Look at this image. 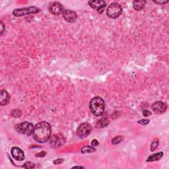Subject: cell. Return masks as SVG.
Masks as SVG:
<instances>
[{
    "label": "cell",
    "instance_id": "obj_29",
    "mask_svg": "<svg viewBox=\"0 0 169 169\" xmlns=\"http://www.w3.org/2000/svg\"><path fill=\"white\" fill-rule=\"evenodd\" d=\"M73 168H84L83 166H74Z\"/></svg>",
    "mask_w": 169,
    "mask_h": 169
},
{
    "label": "cell",
    "instance_id": "obj_15",
    "mask_svg": "<svg viewBox=\"0 0 169 169\" xmlns=\"http://www.w3.org/2000/svg\"><path fill=\"white\" fill-rule=\"evenodd\" d=\"M162 156H163V153H162V152H159V153H155V154L149 156V157L147 158V162H152V161H158V160L161 159Z\"/></svg>",
    "mask_w": 169,
    "mask_h": 169
},
{
    "label": "cell",
    "instance_id": "obj_5",
    "mask_svg": "<svg viewBox=\"0 0 169 169\" xmlns=\"http://www.w3.org/2000/svg\"><path fill=\"white\" fill-rule=\"evenodd\" d=\"M92 127L88 123H83L78 127L77 129V135L79 137L85 138L88 136L91 132Z\"/></svg>",
    "mask_w": 169,
    "mask_h": 169
},
{
    "label": "cell",
    "instance_id": "obj_1",
    "mask_svg": "<svg viewBox=\"0 0 169 169\" xmlns=\"http://www.w3.org/2000/svg\"><path fill=\"white\" fill-rule=\"evenodd\" d=\"M51 131V127L48 123L41 122L34 127L32 136L36 142L42 143L50 139Z\"/></svg>",
    "mask_w": 169,
    "mask_h": 169
},
{
    "label": "cell",
    "instance_id": "obj_11",
    "mask_svg": "<svg viewBox=\"0 0 169 169\" xmlns=\"http://www.w3.org/2000/svg\"><path fill=\"white\" fill-rule=\"evenodd\" d=\"M11 153L12 157H13L15 159L17 160V161H23V160L25 159V154H24V152L20 148L17 147H13L11 149Z\"/></svg>",
    "mask_w": 169,
    "mask_h": 169
},
{
    "label": "cell",
    "instance_id": "obj_3",
    "mask_svg": "<svg viewBox=\"0 0 169 169\" xmlns=\"http://www.w3.org/2000/svg\"><path fill=\"white\" fill-rule=\"evenodd\" d=\"M122 8L120 4L112 3L106 9V14L109 17L112 19L118 18L122 14Z\"/></svg>",
    "mask_w": 169,
    "mask_h": 169
},
{
    "label": "cell",
    "instance_id": "obj_19",
    "mask_svg": "<svg viewBox=\"0 0 169 169\" xmlns=\"http://www.w3.org/2000/svg\"><path fill=\"white\" fill-rule=\"evenodd\" d=\"M35 164L32 162H27L23 166V167L26 168H34Z\"/></svg>",
    "mask_w": 169,
    "mask_h": 169
},
{
    "label": "cell",
    "instance_id": "obj_17",
    "mask_svg": "<svg viewBox=\"0 0 169 169\" xmlns=\"http://www.w3.org/2000/svg\"><path fill=\"white\" fill-rule=\"evenodd\" d=\"M96 151V149L90 146H85L81 149V153H93Z\"/></svg>",
    "mask_w": 169,
    "mask_h": 169
},
{
    "label": "cell",
    "instance_id": "obj_21",
    "mask_svg": "<svg viewBox=\"0 0 169 169\" xmlns=\"http://www.w3.org/2000/svg\"><path fill=\"white\" fill-rule=\"evenodd\" d=\"M138 123L139 124H141L143 125H147L149 123V120H139V121H138Z\"/></svg>",
    "mask_w": 169,
    "mask_h": 169
},
{
    "label": "cell",
    "instance_id": "obj_2",
    "mask_svg": "<svg viewBox=\"0 0 169 169\" xmlns=\"http://www.w3.org/2000/svg\"><path fill=\"white\" fill-rule=\"evenodd\" d=\"M89 108L91 112L96 116H101L105 109L104 100L100 97H95L91 100Z\"/></svg>",
    "mask_w": 169,
    "mask_h": 169
},
{
    "label": "cell",
    "instance_id": "obj_25",
    "mask_svg": "<svg viewBox=\"0 0 169 169\" xmlns=\"http://www.w3.org/2000/svg\"><path fill=\"white\" fill-rule=\"evenodd\" d=\"M91 145H93V147L97 146V145H98V141H97V140L94 139V140H93V141H92V142H91Z\"/></svg>",
    "mask_w": 169,
    "mask_h": 169
},
{
    "label": "cell",
    "instance_id": "obj_24",
    "mask_svg": "<svg viewBox=\"0 0 169 169\" xmlns=\"http://www.w3.org/2000/svg\"><path fill=\"white\" fill-rule=\"evenodd\" d=\"M62 162H63V159H58L55 160V161H54V163L56 164H61Z\"/></svg>",
    "mask_w": 169,
    "mask_h": 169
},
{
    "label": "cell",
    "instance_id": "obj_23",
    "mask_svg": "<svg viewBox=\"0 0 169 169\" xmlns=\"http://www.w3.org/2000/svg\"><path fill=\"white\" fill-rule=\"evenodd\" d=\"M143 114L144 116H145V117H147V116H149L151 115V113L150 111L149 110H145L143 111Z\"/></svg>",
    "mask_w": 169,
    "mask_h": 169
},
{
    "label": "cell",
    "instance_id": "obj_27",
    "mask_svg": "<svg viewBox=\"0 0 169 169\" xmlns=\"http://www.w3.org/2000/svg\"><path fill=\"white\" fill-rule=\"evenodd\" d=\"M45 155H46V152H44V151H43V152L39 153L38 154L36 155L37 157H44V156H45Z\"/></svg>",
    "mask_w": 169,
    "mask_h": 169
},
{
    "label": "cell",
    "instance_id": "obj_13",
    "mask_svg": "<svg viewBox=\"0 0 169 169\" xmlns=\"http://www.w3.org/2000/svg\"><path fill=\"white\" fill-rule=\"evenodd\" d=\"M9 95L5 90H1L0 94V104L1 106H5L9 102Z\"/></svg>",
    "mask_w": 169,
    "mask_h": 169
},
{
    "label": "cell",
    "instance_id": "obj_26",
    "mask_svg": "<svg viewBox=\"0 0 169 169\" xmlns=\"http://www.w3.org/2000/svg\"><path fill=\"white\" fill-rule=\"evenodd\" d=\"M154 2L158 4H164L168 3V1H154Z\"/></svg>",
    "mask_w": 169,
    "mask_h": 169
},
{
    "label": "cell",
    "instance_id": "obj_28",
    "mask_svg": "<svg viewBox=\"0 0 169 169\" xmlns=\"http://www.w3.org/2000/svg\"><path fill=\"white\" fill-rule=\"evenodd\" d=\"M3 29H4V25H3V22L1 21V35L3 34Z\"/></svg>",
    "mask_w": 169,
    "mask_h": 169
},
{
    "label": "cell",
    "instance_id": "obj_18",
    "mask_svg": "<svg viewBox=\"0 0 169 169\" xmlns=\"http://www.w3.org/2000/svg\"><path fill=\"white\" fill-rule=\"evenodd\" d=\"M122 141V137L121 136H117V137H115L112 141V143L113 145H116L120 143V142Z\"/></svg>",
    "mask_w": 169,
    "mask_h": 169
},
{
    "label": "cell",
    "instance_id": "obj_4",
    "mask_svg": "<svg viewBox=\"0 0 169 169\" xmlns=\"http://www.w3.org/2000/svg\"><path fill=\"white\" fill-rule=\"evenodd\" d=\"M34 128L33 124L28 122H24L15 126V129L18 132L23 133V134H26L28 136L32 134Z\"/></svg>",
    "mask_w": 169,
    "mask_h": 169
},
{
    "label": "cell",
    "instance_id": "obj_10",
    "mask_svg": "<svg viewBox=\"0 0 169 169\" xmlns=\"http://www.w3.org/2000/svg\"><path fill=\"white\" fill-rule=\"evenodd\" d=\"M152 109L156 114H161L164 113L166 111V105L165 103L161 101H157L155 102L152 105Z\"/></svg>",
    "mask_w": 169,
    "mask_h": 169
},
{
    "label": "cell",
    "instance_id": "obj_8",
    "mask_svg": "<svg viewBox=\"0 0 169 169\" xmlns=\"http://www.w3.org/2000/svg\"><path fill=\"white\" fill-rule=\"evenodd\" d=\"M89 4L92 8L96 9L99 13L104 11L106 5V1H89Z\"/></svg>",
    "mask_w": 169,
    "mask_h": 169
},
{
    "label": "cell",
    "instance_id": "obj_20",
    "mask_svg": "<svg viewBox=\"0 0 169 169\" xmlns=\"http://www.w3.org/2000/svg\"><path fill=\"white\" fill-rule=\"evenodd\" d=\"M159 145V142L157 141H155L152 143V144H151V151H155L157 147Z\"/></svg>",
    "mask_w": 169,
    "mask_h": 169
},
{
    "label": "cell",
    "instance_id": "obj_6",
    "mask_svg": "<svg viewBox=\"0 0 169 169\" xmlns=\"http://www.w3.org/2000/svg\"><path fill=\"white\" fill-rule=\"evenodd\" d=\"M39 11H40V9L36 7H29L27 8L17 9H15L13 11V13L15 16L21 17L28 14L37 13L39 12Z\"/></svg>",
    "mask_w": 169,
    "mask_h": 169
},
{
    "label": "cell",
    "instance_id": "obj_7",
    "mask_svg": "<svg viewBox=\"0 0 169 169\" xmlns=\"http://www.w3.org/2000/svg\"><path fill=\"white\" fill-rule=\"evenodd\" d=\"M65 138L61 134H55L50 138V144L52 147L58 148L65 143Z\"/></svg>",
    "mask_w": 169,
    "mask_h": 169
},
{
    "label": "cell",
    "instance_id": "obj_14",
    "mask_svg": "<svg viewBox=\"0 0 169 169\" xmlns=\"http://www.w3.org/2000/svg\"><path fill=\"white\" fill-rule=\"evenodd\" d=\"M146 4L145 1H134L133 2V8L136 11H141L144 8Z\"/></svg>",
    "mask_w": 169,
    "mask_h": 169
},
{
    "label": "cell",
    "instance_id": "obj_22",
    "mask_svg": "<svg viewBox=\"0 0 169 169\" xmlns=\"http://www.w3.org/2000/svg\"><path fill=\"white\" fill-rule=\"evenodd\" d=\"M19 112H21L20 110H13L11 114L14 117H19V115L17 114V113H19Z\"/></svg>",
    "mask_w": 169,
    "mask_h": 169
},
{
    "label": "cell",
    "instance_id": "obj_9",
    "mask_svg": "<svg viewBox=\"0 0 169 169\" xmlns=\"http://www.w3.org/2000/svg\"><path fill=\"white\" fill-rule=\"evenodd\" d=\"M63 19L68 23H73L77 18V15L75 12L71 10H63L62 12Z\"/></svg>",
    "mask_w": 169,
    "mask_h": 169
},
{
    "label": "cell",
    "instance_id": "obj_16",
    "mask_svg": "<svg viewBox=\"0 0 169 169\" xmlns=\"http://www.w3.org/2000/svg\"><path fill=\"white\" fill-rule=\"evenodd\" d=\"M108 124L109 121L107 118H102V119L98 120L96 126L97 128H103L108 126Z\"/></svg>",
    "mask_w": 169,
    "mask_h": 169
},
{
    "label": "cell",
    "instance_id": "obj_12",
    "mask_svg": "<svg viewBox=\"0 0 169 169\" xmlns=\"http://www.w3.org/2000/svg\"><path fill=\"white\" fill-rule=\"evenodd\" d=\"M50 11L53 15H58L63 12V7L59 2H54L50 5Z\"/></svg>",
    "mask_w": 169,
    "mask_h": 169
}]
</instances>
